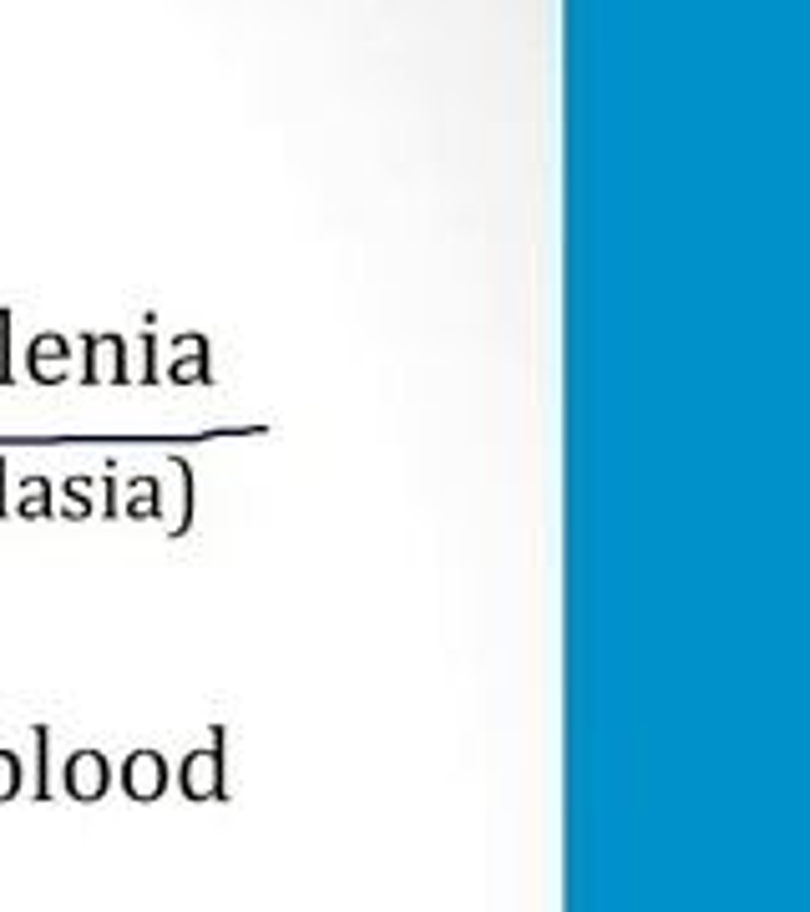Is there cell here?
<instances>
[{"label": "cell", "mask_w": 810, "mask_h": 912, "mask_svg": "<svg viewBox=\"0 0 810 912\" xmlns=\"http://www.w3.org/2000/svg\"><path fill=\"white\" fill-rule=\"evenodd\" d=\"M122 786H127V796H137V801L162 796V791H168V760H162L157 750H132L127 766H122Z\"/></svg>", "instance_id": "obj_1"}, {"label": "cell", "mask_w": 810, "mask_h": 912, "mask_svg": "<svg viewBox=\"0 0 810 912\" xmlns=\"http://www.w3.org/2000/svg\"><path fill=\"white\" fill-rule=\"evenodd\" d=\"M107 781H112V771H107V760H102L97 750H76V755H71V766H66V791H71V796L97 801V796L107 791Z\"/></svg>", "instance_id": "obj_2"}, {"label": "cell", "mask_w": 810, "mask_h": 912, "mask_svg": "<svg viewBox=\"0 0 810 912\" xmlns=\"http://www.w3.org/2000/svg\"><path fill=\"white\" fill-rule=\"evenodd\" d=\"M183 791L188 796H218V750L208 745V750H193L188 755V766H183Z\"/></svg>", "instance_id": "obj_3"}, {"label": "cell", "mask_w": 810, "mask_h": 912, "mask_svg": "<svg viewBox=\"0 0 810 912\" xmlns=\"http://www.w3.org/2000/svg\"><path fill=\"white\" fill-rule=\"evenodd\" d=\"M87 345H92V360H87V380H122V375H127V365H122L127 345H122L117 335H102V340H87Z\"/></svg>", "instance_id": "obj_4"}, {"label": "cell", "mask_w": 810, "mask_h": 912, "mask_svg": "<svg viewBox=\"0 0 810 912\" xmlns=\"http://www.w3.org/2000/svg\"><path fill=\"white\" fill-rule=\"evenodd\" d=\"M183 345V355L173 360V380H208V350H203V340H178Z\"/></svg>", "instance_id": "obj_5"}, {"label": "cell", "mask_w": 810, "mask_h": 912, "mask_svg": "<svg viewBox=\"0 0 810 912\" xmlns=\"http://www.w3.org/2000/svg\"><path fill=\"white\" fill-rule=\"evenodd\" d=\"M66 350H71V345H66L61 335H41V340L31 345V370L41 375V370H46V360H66Z\"/></svg>", "instance_id": "obj_6"}, {"label": "cell", "mask_w": 810, "mask_h": 912, "mask_svg": "<svg viewBox=\"0 0 810 912\" xmlns=\"http://www.w3.org/2000/svg\"><path fill=\"white\" fill-rule=\"evenodd\" d=\"M21 791V760L11 750H0V796H16Z\"/></svg>", "instance_id": "obj_7"}, {"label": "cell", "mask_w": 810, "mask_h": 912, "mask_svg": "<svg viewBox=\"0 0 810 912\" xmlns=\"http://www.w3.org/2000/svg\"><path fill=\"white\" fill-rule=\"evenodd\" d=\"M21 512L26 517H36V512H46V482H31V497L21 502Z\"/></svg>", "instance_id": "obj_8"}]
</instances>
